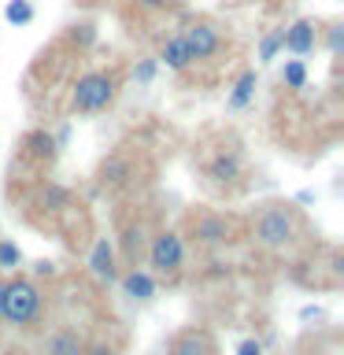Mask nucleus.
Here are the masks:
<instances>
[{"label": "nucleus", "instance_id": "1", "mask_svg": "<svg viewBox=\"0 0 344 355\" xmlns=\"http://www.w3.org/2000/svg\"><path fill=\"white\" fill-rule=\"evenodd\" d=\"M41 307H44V296L33 277L26 274H15L4 282V296H0V322L15 329H30L33 322L41 318Z\"/></svg>", "mask_w": 344, "mask_h": 355}, {"label": "nucleus", "instance_id": "2", "mask_svg": "<svg viewBox=\"0 0 344 355\" xmlns=\"http://www.w3.org/2000/svg\"><path fill=\"white\" fill-rule=\"evenodd\" d=\"M300 237V215L289 204H266L252 222V241L266 252H285Z\"/></svg>", "mask_w": 344, "mask_h": 355}, {"label": "nucleus", "instance_id": "3", "mask_svg": "<svg viewBox=\"0 0 344 355\" xmlns=\"http://www.w3.org/2000/svg\"><path fill=\"white\" fill-rule=\"evenodd\" d=\"M122 74L119 71H85L71 89V111L74 115H96L108 111L119 100Z\"/></svg>", "mask_w": 344, "mask_h": 355}, {"label": "nucleus", "instance_id": "4", "mask_svg": "<svg viewBox=\"0 0 344 355\" xmlns=\"http://www.w3.org/2000/svg\"><path fill=\"white\" fill-rule=\"evenodd\" d=\"M144 259H148L155 277L174 282L185 266V237L178 230H160L148 244H144Z\"/></svg>", "mask_w": 344, "mask_h": 355}, {"label": "nucleus", "instance_id": "5", "mask_svg": "<svg viewBox=\"0 0 344 355\" xmlns=\"http://www.w3.org/2000/svg\"><path fill=\"white\" fill-rule=\"evenodd\" d=\"M182 41H185L189 55H193V63H211L222 49H226V37H222V30H218L211 19H193V22H185Z\"/></svg>", "mask_w": 344, "mask_h": 355}, {"label": "nucleus", "instance_id": "6", "mask_svg": "<svg viewBox=\"0 0 344 355\" xmlns=\"http://www.w3.org/2000/svg\"><path fill=\"white\" fill-rule=\"evenodd\" d=\"M204 174H207V182L218 185V189L241 185V178H244V152L241 148H218V152H211L207 163H204Z\"/></svg>", "mask_w": 344, "mask_h": 355}, {"label": "nucleus", "instance_id": "7", "mask_svg": "<svg viewBox=\"0 0 344 355\" xmlns=\"http://www.w3.org/2000/svg\"><path fill=\"white\" fill-rule=\"evenodd\" d=\"M133 178H137V163H133L130 152H111L96 166V185L108 189V193H122L126 185H133Z\"/></svg>", "mask_w": 344, "mask_h": 355}, {"label": "nucleus", "instance_id": "8", "mask_svg": "<svg viewBox=\"0 0 344 355\" xmlns=\"http://www.w3.org/2000/svg\"><path fill=\"white\" fill-rule=\"evenodd\" d=\"M193 241L200 248H222V244L233 241V222L226 215H218V211H204V215L193 218Z\"/></svg>", "mask_w": 344, "mask_h": 355}, {"label": "nucleus", "instance_id": "9", "mask_svg": "<svg viewBox=\"0 0 344 355\" xmlns=\"http://www.w3.org/2000/svg\"><path fill=\"white\" fill-rule=\"evenodd\" d=\"M318 41H322V26L315 19H296L293 26H285V33H282V49H289L293 55L315 52Z\"/></svg>", "mask_w": 344, "mask_h": 355}, {"label": "nucleus", "instance_id": "10", "mask_svg": "<svg viewBox=\"0 0 344 355\" xmlns=\"http://www.w3.org/2000/svg\"><path fill=\"white\" fill-rule=\"evenodd\" d=\"M89 274L104 285H115L119 282V266H115V244L108 237H96L93 241V252H89Z\"/></svg>", "mask_w": 344, "mask_h": 355}, {"label": "nucleus", "instance_id": "11", "mask_svg": "<svg viewBox=\"0 0 344 355\" xmlns=\"http://www.w3.org/2000/svg\"><path fill=\"white\" fill-rule=\"evenodd\" d=\"M119 285H122V293L130 300H137V304H148L155 296V274L141 270V266H130L126 274H119Z\"/></svg>", "mask_w": 344, "mask_h": 355}, {"label": "nucleus", "instance_id": "12", "mask_svg": "<svg viewBox=\"0 0 344 355\" xmlns=\"http://www.w3.org/2000/svg\"><path fill=\"white\" fill-rule=\"evenodd\" d=\"M155 60H160L166 71H174V74H185L189 67H193V55H189L182 33H171V37L160 44V55H155Z\"/></svg>", "mask_w": 344, "mask_h": 355}, {"label": "nucleus", "instance_id": "13", "mask_svg": "<svg viewBox=\"0 0 344 355\" xmlns=\"http://www.w3.org/2000/svg\"><path fill=\"white\" fill-rule=\"evenodd\" d=\"M22 152L30 155L33 163H52L55 155H60V144L49 130H30L26 137H22Z\"/></svg>", "mask_w": 344, "mask_h": 355}, {"label": "nucleus", "instance_id": "14", "mask_svg": "<svg viewBox=\"0 0 344 355\" xmlns=\"http://www.w3.org/2000/svg\"><path fill=\"white\" fill-rule=\"evenodd\" d=\"M44 355H85V337L78 329H55L49 340H44Z\"/></svg>", "mask_w": 344, "mask_h": 355}, {"label": "nucleus", "instance_id": "15", "mask_svg": "<svg viewBox=\"0 0 344 355\" xmlns=\"http://www.w3.org/2000/svg\"><path fill=\"white\" fill-rule=\"evenodd\" d=\"M171 355H211V337L204 329H182L171 340Z\"/></svg>", "mask_w": 344, "mask_h": 355}, {"label": "nucleus", "instance_id": "16", "mask_svg": "<svg viewBox=\"0 0 344 355\" xmlns=\"http://www.w3.org/2000/svg\"><path fill=\"white\" fill-rule=\"evenodd\" d=\"M144 237H148V233H144L141 222H130V226L122 230V255H126V259H130L133 266H137V259L144 255V244H148Z\"/></svg>", "mask_w": 344, "mask_h": 355}, {"label": "nucleus", "instance_id": "17", "mask_svg": "<svg viewBox=\"0 0 344 355\" xmlns=\"http://www.w3.org/2000/svg\"><path fill=\"white\" fill-rule=\"evenodd\" d=\"M255 71H244L241 78H237V85H233V93H230V107H248L252 104V96H255Z\"/></svg>", "mask_w": 344, "mask_h": 355}, {"label": "nucleus", "instance_id": "18", "mask_svg": "<svg viewBox=\"0 0 344 355\" xmlns=\"http://www.w3.org/2000/svg\"><path fill=\"white\" fill-rule=\"evenodd\" d=\"M282 82H285V89H304V85H307V67H304V60H285Z\"/></svg>", "mask_w": 344, "mask_h": 355}, {"label": "nucleus", "instance_id": "19", "mask_svg": "<svg viewBox=\"0 0 344 355\" xmlns=\"http://www.w3.org/2000/svg\"><path fill=\"white\" fill-rule=\"evenodd\" d=\"M282 33H285V26H282V30H270V33L259 41V63H270L274 55L282 52Z\"/></svg>", "mask_w": 344, "mask_h": 355}, {"label": "nucleus", "instance_id": "20", "mask_svg": "<svg viewBox=\"0 0 344 355\" xmlns=\"http://www.w3.org/2000/svg\"><path fill=\"white\" fill-rule=\"evenodd\" d=\"M19 263H22V252H19V244H11V241H0V274H4V270H19Z\"/></svg>", "mask_w": 344, "mask_h": 355}, {"label": "nucleus", "instance_id": "21", "mask_svg": "<svg viewBox=\"0 0 344 355\" xmlns=\"http://www.w3.org/2000/svg\"><path fill=\"white\" fill-rule=\"evenodd\" d=\"M326 52L333 55V60L344 52V22H329L326 26Z\"/></svg>", "mask_w": 344, "mask_h": 355}, {"label": "nucleus", "instance_id": "22", "mask_svg": "<svg viewBox=\"0 0 344 355\" xmlns=\"http://www.w3.org/2000/svg\"><path fill=\"white\" fill-rule=\"evenodd\" d=\"M30 19H33V4H30V0H11V4H8V22L26 26Z\"/></svg>", "mask_w": 344, "mask_h": 355}, {"label": "nucleus", "instance_id": "23", "mask_svg": "<svg viewBox=\"0 0 344 355\" xmlns=\"http://www.w3.org/2000/svg\"><path fill=\"white\" fill-rule=\"evenodd\" d=\"M71 41L78 44V49H89V44L96 41V30L89 26V22H82V26H74V30H71Z\"/></svg>", "mask_w": 344, "mask_h": 355}, {"label": "nucleus", "instance_id": "24", "mask_svg": "<svg viewBox=\"0 0 344 355\" xmlns=\"http://www.w3.org/2000/svg\"><path fill=\"white\" fill-rule=\"evenodd\" d=\"M155 67H160V60H141L137 67H133V78H137L141 85H148L155 78Z\"/></svg>", "mask_w": 344, "mask_h": 355}, {"label": "nucleus", "instance_id": "25", "mask_svg": "<svg viewBox=\"0 0 344 355\" xmlns=\"http://www.w3.org/2000/svg\"><path fill=\"white\" fill-rule=\"evenodd\" d=\"M237 355H263V340H255V337L241 340V344H237Z\"/></svg>", "mask_w": 344, "mask_h": 355}, {"label": "nucleus", "instance_id": "26", "mask_svg": "<svg viewBox=\"0 0 344 355\" xmlns=\"http://www.w3.org/2000/svg\"><path fill=\"white\" fill-rule=\"evenodd\" d=\"M133 4H137L141 11H166L174 0H133Z\"/></svg>", "mask_w": 344, "mask_h": 355}, {"label": "nucleus", "instance_id": "27", "mask_svg": "<svg viewBox=\"0 0 344 355\" xmlns=\"http://www.w3.org/2000/svg\"><path fill=\"white\" fill-rule=\"evenodd\" d=\"M85 355H115V348H111V344H85Z\"/></svg>", "mask_w": 344, "mask_h": 355}, {"label": "nucleus", "instance_id": "28", "mask_svg": "<svg viewBox=\"0 0 344 355\" xmlns=\"http://www.w3.org/2000/svg\"><path fill=\"white\" fill-rule=\"evenodd\" d=\"M37 277H55V266L52 263H37Z\"/></svg>", "mask_w": 344, "mask_h": 355}, {"label": "nucleus", "instance_id": "29", "mask_svg": "<svg viewBox=\"0 0 344 355\" xmlns=\"http://www.w3.org/2000/svg\"><path fill=\"white\" fill-rule=\"evenodd\" d=\"M4 282H8V277H4V274H0V296H4Z\"/></svg>", "mask_w": 344, "mask_h": 355}]
</instances>
